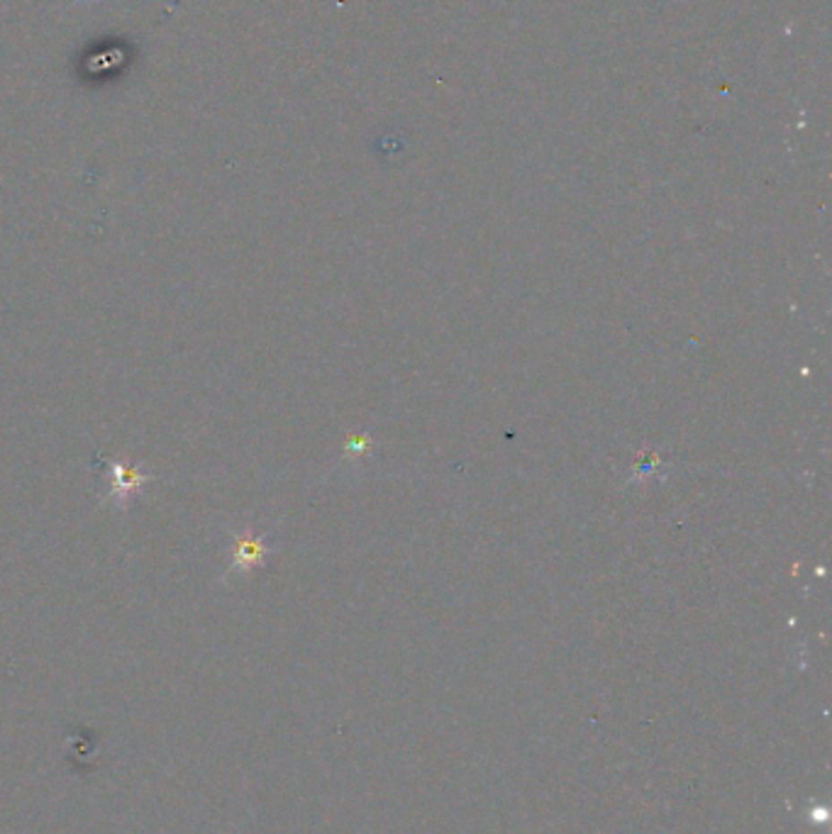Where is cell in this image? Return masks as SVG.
<instances>
[{
  "instance_id": "7a4b0ae2",
  "label": "cell",
  "mask_w": 832,
  "mask_h": 834,
  "mask_svg": "<svg viewBox=\"0 0 832 834\" xmlns=\"http://www.w3.org/2000/svg\"><path fill=\"white\" fill-rule=\"evenodd\" d=\"M266 546L259 537H242L232 546V571H242L247 573L254 566L264 562Z\"/></svg>"
},
{
  "instance_id": "6da1fadb",
  "label": "cell",
  "mask_w": 832,
  "mask_h": 834,
  "mask_svg": "<svg viewBox=\"0 0 832 834\" xmlns=\"http://www.w3.org/2000/svg\"><path fill=\"white\" fill-rule=\"evenodd\" d=\"M106 466L107 478H110V491L107 493H110V501L116 505H124L133 498V493L140 491L144 483L150 481V476L137 466L123 464V461H106Z\"/></svg>"
}]
</instances>
